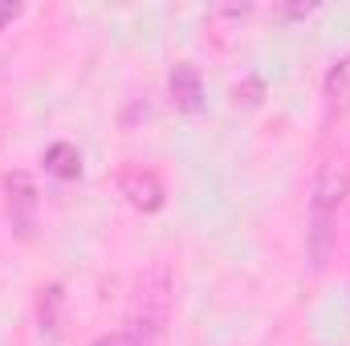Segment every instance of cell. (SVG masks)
I'll list each match as a JSON object with an SVG mask.
<instances>
[{"label": "cell", "mask_w": 350, "mask_h": 346, "mask_svg": "<svg viewBox=\"0 0 350 346\" xmlns=\"http://www.w3.org/2000/svg\"><path fill=\"white\" fill-rule=\"evenodd\" d=\"M118 196H122L135 212H159V208L167 204V187H163L159 172H151V168H143V163L118 172Z\"/></svg>", "instance_id": "cell-3"}, {"label": "cell", "mask_w": 350, "mask_h": 346, "mask_svg": "<svg viewBox=\"0 0 350 346\" xmlns=\"http://www.w3.org/2000/svg\"><path fill=\"white\" fill-rule=\"evenodd\" d=\"M16 16H21V4H0V29H4V25H12Z\"/></svg>", "instance_id": "cell-9"}, {"label": "cell", "mask_w": 350, "mask_h": 346, "mask_svg": "<svg viewBox=\"0 0 350 346\" xmlns=\"http://www.w3.org/2000/svg\"><path fill=\"white\" fill-rule=\"evenodd\" d=\"M37 322H41L45 338H62V330H66V289L57 281L41 289V297H37Z\"/></svg>", "instance_id": "cell-5"}, {"label": "cell", "mask_w": 350, "mask_h": 346, "mask_svg": "<svg viewBox=\"0 0 350 346\" xmlns=\"http://www.w3.org/2000/svg\"><path fill=\"white\" fill-rule=\"evenodd\" d=\"M90 346H139V343H135L131 330H118V334H102V338H94Z\"/></svg>", "instance_id": "cell-8"}, {"label": "cell", "mask_w": 350, "mask_h": 346, "mask_svg": "<svg viewBox=\"0 0 350 346\" xmlns=\"http://www.w3.org/2000/svg\"><path fill=\"white\" fill-rule=\"evenodd\" d=\"M4 212H8V224L16 228V237L29 241L37 228V212H41V196H37V183L29 172L4 175Z\"/></svg>", "instance_id": "cell-2"}, {"label": "cell", "mask_w": 350, "mask_h": 346, "mask_svg": "<svg viewBox=\"0 0 350 346\" xmlns=\"http://www.w3.org/2000/svg\"><path fill=\"white\" fill-rule=\"evenodd\" d=\"M322 94L334 110H347L350 106V53L338 57L330 70H326V82H322Z\"/></svg>", "instance_id": "cell-7"}, {"label": "cell", "mask_w": 350, "mask_h": 346, "mask_svg": "<svg viewBox=\"0 0 350 346\" xmlns=\"http://www.w3.org/2000/svg\"><path fill=\"white\" fill-rule=\"evenodd\" d=\"M41 163H45V172L57 175V179H78V175H82V151L62 139V143H49V147H45Z\"/></svg>", "instance_id": "cell-6"}, {"label": "cell", "mask_w": 350, "mask_h": 346, "mask_svg": "<svg viewBox=\"0 0 350 346\" xmlns=\"http://www.w3.org/2000/svg\"><path fill=\"white\" fill-rule=\"evenodd\" d=\"M350 175L338 163H326L314 179V196H310V232H306V253L310 269H322L334 249V228H338V212L347 204Z\"/></svg>", "instance_id": "cell-1"}, {"label": "cell", "mask_w": 350, "mask_h": 346, "mask_svg": "<svg viewBox=\"0 0 350 346\" xmlns=\"http://www.w3.org/2000/svg\"><path fill=\"white\" fill-rule=\"evenodd\" d=\"M167 90H172V102L179 110H187V114H196L204 106V82H200V70L191 62H179L175 66L172 78H167Z\"/></svg>", "instance_id": "cell-4"}]
</instances>
